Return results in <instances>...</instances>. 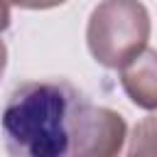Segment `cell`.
<instances>
[{
	"instance_id": "8992f818",
	"label": "cell",
	"mask_w": 157,
	"mask_h": 157,
	"mask_svg": "<svg viewBox=\"0 0 157 157\" xmlns=\"http://www.w3.org/2000/svg\"><path fill=\"white\" fill-rule=\"evenodd\" d=\"M7 5H17L25 10H47V7H56L66 0H5Z\"/></svg>"
},
{
	"instance_id": "6da1fadb",
	"label": "cell",
	"mask_w": 157,
	"mask_h": 157,
	"mask_svg": "<svg viewBox=\"0 0 157 157\" xmlns=\"http://www.w3.org/2000/svg\"><path fill=\"white\" fill-rule=\"evenodd\" d=\"M88 101L64 78L20 83L2 108V137L10 157H71Z\"/></svg>"
},
{
	"instance_id": "7a4b0ae2",
	"label": "cell",
	"mask_w": 157,
	"mask_h": 157,
	"mask_svg": "<svg viewBox=\"0 0 157 157\" xmlns=\"http://www.w3.org/2000/svg\"><path fill=\"white\" fill-rule=\"evenodd\" d=\"M150 15L137 0H103L93 7L86 42L93 59L108 69H123L147 49Z\"/></svg>"
},
{
	"instance_id": "ba28073f",
	"label": "cell",
	"mask_w": 157,
	"mask_h": 157,
	"mask_svg": "<svg viewBox=\"0 0 157 157\" xmlns=\"http://www.w3.org/2000/svg\"><path fill=\"white\" fill-rule=\"evenodd\" d=\"M5 66H7V47H5V42L0 39V76H2Z\"/></svg>"
},
{
	"instance_id": "3957f363",
	"label": "cell",
	"mask_w": 157,
	"mask_h": 157,
	"mask_svg": "<svg viewBox=\"0 0 157 157\" xmlns=\"http://www.w3.org/2000/svg\"><path fill=\"white\" fill-rule=\"evenodd\" d=\"M125 120L110 108L88 105L71 157H118L125 145Z\"/></svg>"
},
{
	"instance_id": "277c9868",
	"label": "cell",
	"mask_w": 157,
	"mask_h": 157,
	"mask_svg": "<svg viewBox=\"0 0 157 157\" xmlns=\"http://www.w3.org/2000/svg\"><path fill=\"white\" fill-rule=\"evenodd\" d=\"M123 88L130 101L145 110H155L157 105V81H155V52L145 49L137 59L125 64L123 69Z\"/></svg>"
},
{
	"instance_id": "52a82bcc",
	"label": "cell",
	"mask_w": 157,
	"mask_h": 157,
	"mask_svg": "<svg viewBox=\"0 0 157 157\" xmlns=\"http://www.w3.org/2000/svg\"><path fill=\"white\" fill-rule=\"evenodd\" d=\"M7 27H10V5L0 0V32H5Z\"/></svg>"
},
{
	"instance_id": "5b68a950",
	"label": "cell",
	"mask_w": 157,
	"mask_h": 157,
	"mask_svg": "<svg viewBox=\"0 0 157 157\" xmlns=\"http://www.w3.org/2000/svg\"><path fill=\"white\" fill-rule=\"evenodd\" d=\"M128 157H155V120L152 118H145L135 128Z\"/></svg>"
}]
</instances>
